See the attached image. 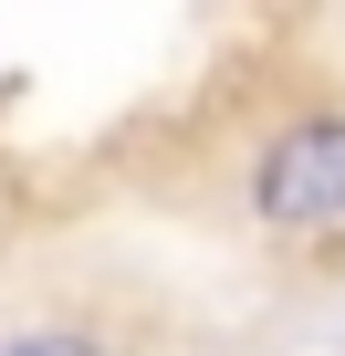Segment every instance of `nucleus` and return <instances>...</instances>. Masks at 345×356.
Wrapping results in <instances>:
<instances>
[{
    "instance_id": "nucleus-1",
    "label": "nucleus",
    "mask_w": 345,
    "mask_h": 356,
    "mask_svg": "<svg viewBox=\"0 0 345 356\" xmlns=\"http://www.w3.org/2000/svg\"><path fill=\"white\" fill-rule=\"evenodd\" d=\"M251 210H262L272 231H324V220H345V115H303V126H283V136L262 147Z\"/></svg>"
},
{
    "instance_id": "nucleus-2",
    "label": "nucleus",
    "mask_w": 345,
    "mask_h": 356,
    "mask_svg": "<svg viewBox=\"0 0 345 356\" xmlns=\"http://www.w3.org/2000/svg\"><path fill=\"white\" fill-rule=\"evenodd\" d=\"M0 356H94V335H74V325H42V335H22V346H0Z\"/></svg>"
}]
</instances>
